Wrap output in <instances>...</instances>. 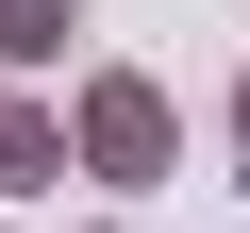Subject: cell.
I'll list each match as a JSON object with an SVG mask.
<instances>
[{
  "mask_svg": "<svg viewBox=\"0 0 250 233\" xmlns=\"http://www.w3.org/2000/svg\"><path fill=\"white\" fill-rule=\"evenodd\" d=\"M67 167L117 183V200H150V183L184 167V100H167L150 67H83V83H67Z\"/></svg>",
  "mask_w": 250,
  "mask_h": 233,
  "instance_id": "cell-1",
  "label": "cell"
},
{
  "mask_svg": "<svg viewBox=\"0 0 250 233\" xmlns=\"http://www.w3.org/2000/svg\"><path fill=\"white\" fill-rule=\"evenodd\" d=\"M50 183H67V100L0 83V200H50Z\"/></svg>",
  "mask_w": 250,
  "mask_h": 233,
  "instance_id": "cell-2",
  "label": "cell"
},
{
  "mask_svg": "<svg viewBox=\"0 0 250 233\" xmlns=\"http://www.w3.org/2000/svg\"><path fill=\"white\" fill-rule=\"evenodd\" d=\"M67 34H83V0H0V67H67Z\"/></svg>",
  "mask_w": 250,
  "mask_h": 233,
  "instance_id": "cell-3",
  "label": "cell"
},
{
  "mask_svg": "<svg viewBox=\"0 0 250 233\" xmlns=\"http://www.w3.org/2000/svg\"><path fill=\"white\" fill-rule=\"evenodd\" d=\"M233 183H250V67H233Z\"/></svg>",
  "mask_w": 250,
  "mask_h": 233,
  "instance_id": "cell-4",
  "label": "cell"
},
{
  "mask_svg": "<svg viewBox=\"0 0 250 233\" xmlns=\"http://www.w3.org/2000/svg\"><path fill=\"white\" fill-rule=\"evenodd\" d=\"M83 233H134V216H83Z\"/></svg>",
  "mask_w": 250,
  "mask_h": 233,
  "instance_id": "cell-5",
  "label": "cell"
}]
</instances>
